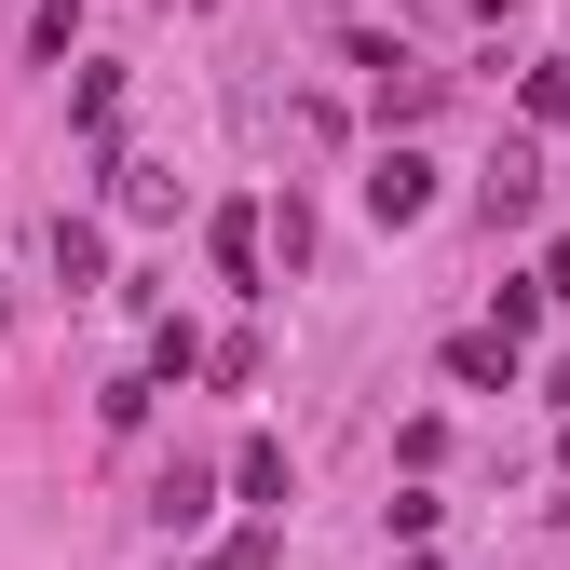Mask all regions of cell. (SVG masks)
Listing matches in <instances>:
<instances>
[{
    "label": "cell",
    "instance_id": "cell-1",
    "mask_svg": "<svg viewBox=\"0 0 570 570\" xmlns=\"http://www.w3.org/2000/svg\"><path fill=\"white\" fill-rule=\"evenodd\" d=\"M421 204H435V164H421V150H381V164H367V218H381V232H407Z\"/></svg>",
    "mask_w": 570,
    "mask_h": 570
},
{
    "label": "cell",
    "instance_id": "cell-6",
    "mask_svg": "<svg viewBox=\"0 0 570 570\" xmlns=\"http://www.w3.org/2000/svg\"><path fill=\"white\" fill-rule=\"evenodd\" d=\"M150 517H164V530H190V517H204V462H177V475L150 489Z\"/></svg>",
    "mask_w": 570,
    "mask_h": 570
},
{
    "label": "cell",
    "instance_id": "cell-2",
    "mask_svg": "<svg viewBox=\"0 0 570 570\" xmlns=\"http://www.w3.org/2000/svg\"><path fill=\"white\" fill-rule=\"evenodd\" d=\"M353 55L381 68V122H421V109H435V68H407L394 41H353Z\"/></svg>",
    "mask_w": 570,
    "mask_h": 570
},
{
    "label": "cell",
    "instance_id": "cell-4",
    "mask_svg": "<svg viewBox=\"0 0 570 570\" xmlns=\"http://www.w3.org/2000/svg\"><path fill=\"white\" fill-rule=\"evenodd\" d=\"M232 489H245V503H285V449L245 435V449H232Z\"/></svg>",
    "mask_w": 570,
    "mask_h": 570
},
{
    "label": "cell",
    "instance_id": "cell-3",
    "mask_svg": "<svg viewBox=\"0 0 570 570\" xmlns=\"http://www.w3.org/2000/svg\"><path fill=\"white\" fill-rule=\"evenodd\" d=\"M530 190H543V164L503 150V164H489V232H517V218H530Z\"/></svg>",
    "mask_w": 570,
    "mask_h": 570
},
{
    "label": "cell",
    "instance_id": "cell-7",
    "mask_svg": "<svg viewBox=\"0 0 570 570\" xmlns=\"http://www.w3.org/2000/svg\"><path fill=\"white\" fill-rule=\"evenodd\" d=\"M530 109H543V122H570V55H543V68H530Z\"/></svg>",
    "mask_w": 570,
    "mask_h": 570
},
{
    "label": "cell",
    "instance_id": "cell-9",
    "mask_svg": "<svg viewBox=\"0 0 570 570\" xmlns=\"http://www.w3.org/2000/svg\"><path fill=\"white\" fill-rule=\"evenodd\" d=\"M557 462H570V435H557Z\"/></svg>",
    "mask_w": 570,
    "mask_h": 570
},
{
    "label": "cell",
    "instance_id": "cell-8",
    "mask_svg": "<svg viewBox=\"0 0 570 570\" xmlns=\"http://www.w3.org/2000/svg\"><path fill=\"white\" fill-rule=\"evenodd\" d=\"M475 14H517V0H475Z\"/></svg>",
    "mask_w": 570,
    "mask_h": 570
},
{
    "label": "cell",
    "instance_id": "cell-5",
    "mask_svg": "<svg viewBox=\"0 0 570 570\" xmlns=\"http://www.w3.org/2000/svg\"><path fill=\"white\" fill-rule=\"evenodd\" d=\"M449 367H462V381H517V340H503V326H475V340H449Z\"/></svg>",
    "mask_w": 570,
    "mask_h": 570
}]
</instances>
